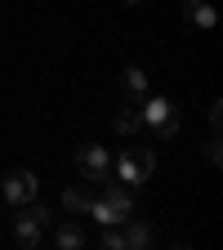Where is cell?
<instances>
[{"mask_svg": "<svg viewBox=\"0 0 223 250\" xmlns=\"http://www.w3.org/2000/svg\"><path fill=\"white\" fill-rule=\"evenodd\" d=\"M89 201H94L89 188H67V192H62V206H67L72 214H85V210H89Z\"/></svg>", "mask_w": 223, "mask_h": 250, "instance_id": "11", "label": "cell"}, {"mask_svg": "<svg viewBox=\"0 0 223 250\" xmlns=\"http://www.w3.org/2000/svg\"><path fill=\"white\" fill-rule=\"evenodd\" d=\"M121 85H125V94H134V99H147V72L143 67H125Z\"/></svg>", "mask_w": 223, "mask_h": 250, "instance_id": "10", "label": "cell"}, {"mask_svg": "<svg viewBox=\"0 0 223 250\" xmlns=\"http://www.w3.org/2000/svg\"><path fill=\"white\" fill-rule=\"evenodd\" d=\"M116 130H121V134H139V130H143V112H139V107L116 112Z\"/></svg>", "mask_w": 223, "mask_h": 250, "instance_id": "12", "label": "cell"}, {"mask_svg": "<svg viewBox=\"0 0 223 250\" xmlns=\"http://www.w3.org/2000/svg\"><path fill=\"white\" fill-rule=\"evenodd\" d=\"M45 228H49V214H45L41 206L27 201V210L18 214V224H14L18 241H22V246H41V241H45Z\"/></svg>", "mask_w": 223, "mask_h": 250, "instance_id": "5", "label": "cell"}, {"mask_svg": "<svg viewBox=\"0 0 223 250\" xmlns=\"http://www.w3.org/2000/svg\"><path fill=\"white\" fill-rule=\"evenodd\" d=\"M103 183H107V179H103ZM85 214H94V224H103V228H107V224H125V219L134 214V201H130V192H125L121 183H107L103 197H94Z\"/></svg>", "mask_w": 223, "mask_h": 250, "instance_id": "1", "label": "cell"}, {"mask_svg": "<svg viewBox=\"0 0 223 250\" xmlns=\"http://www.w3.org/2000/svg\"><path fill=\"white\" fill-rule=\"evenodd\" d=\"M183 14H187V22H197V27H214L210 0H183Z\"/></svg>", "mask_w": 223, "mask_h": 250, "instance_id": "9", "label": "cell"}, {"mask_svg": "<svg viewBox=\"0 0 223 250\" xmlns=\"http://www.w3.org/2000/svg\"><path fill=\"white\" fill-rule=\"evenodd\" d=\"M121 241L130 250H143V246H152V228L139 224V219H125V224H121Z\"/></svg>", "mask_w": 223, "mask_h": 250, "instance_id": "7", "label": "cell"}, {"mask_svg": "<svg viewBox=\"0 0 223 250\" xmlns=\"http://www.w3.org/2000/svg\"><path fill=\"white\" fill-rule=\"evenodd\" d=\"M143 125H152L161 139H170L174 130H179V112H174V103L170 99H143Z\"/></svg>", "mask_w": 223, "mask_h": 250, "instance_id": "3", "label": "cell"}, {"mask_svg": "<svg viewBox=\"0 0 223 250\" xmlns=\"http://www.w3.org/2000/svg\"><path fill=\"white\" fill-rule=\"evenodd\" d=\"M89 237L81 232V224H58L54 228V246H62V250H81Z\"/></svg>", "mask_w": 223, "mask_h": 250, "instance_id": "8", "label": "cell"}, {"mask_svg": "<svg viewBox=\"0 0 223 250\" xmlns=\"http://www.w3.org/2000/svg\"><path fill=\"white\" fill-rule=\"evenodd\" d=\"M152 170H156V156H152L147 147H125V152H121V161H116L121 183H147Z\"/></svg>", "mask_w": 223, "mask_h": 250, "instance_id": "2", "label": "cell"}, {"mask_svg": "<svg viewBox=\"0 0 223 250\" xmlns=\"http://www.w3.org/2000/svg\"><path fill=\"white\" fill-rule=\"evenodd\" d=\"M76 170H81L89 183H103V179L112 174V156H107V147H99V143H85V147L76 152Z\"/></svg>", "mask_w": 223, "mask_h": 250, "instance_id": "4", "label": "cell"}, {"mask_svg": "<svg viewBox=\"0 0 223 250\" xmlns=\"http://www.w3.org/2000/svg\"><path fill=\"white\" fill-rule=\"evenodd\" d=\"M0 192H5L14 206H27V201H36V174H31V170H14L5 183H0Z\"/></svg>", "mask_w": 223, "mask_h": 250, "instance_id": "6", "label": "cell"}]
</instances>
